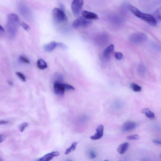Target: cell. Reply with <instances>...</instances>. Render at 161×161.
Segmentation results:
<instances>
[{
  "instance_id": "cell-2",
  "label": "cell",
  "mask_w": 161,
  "mask_h": 161,
  "mask_svg": "<svg viewBox=\"0 0 161 161\" xmlns=\"http://www.w3.org/2000/svg\"><path fill=\"white\" fill-rule=\"evenodd\" d=\"M130 10L133 15L148 23L150 25L155 26L157 24L156 19L151 15L147 14L140 12L135 7L132 5H129V6Z\"/></svg>"
},
{
  "instance_id": "cell-12",
  "label": "cell",
  "mask_w": 161,
  "mask_h": 161,
  "mask_svg": "<svg viewBox=\"0 0 161 161\" xmlns=\"http://www.w3.org/2000/svg\"><path fill=\"white\" fill-rule=\"evenodd\" d=\"M58 43L55 41H52L47 43L43 46V50L46 52H51L53 51L56 47L58 46Z\"/></svg>"
},
{
  "instance_id": "cell-20",
  "label": "cell",
  "mask_w": 161,
  "mask_h": 161,
  "mask_svg": "<svg viewBox=\"0 0 161 161\" xmlns=\"http://www.w3.org/2000/svg\"><path fill=\"white\" fill-rule=\"evenodd\" d=\"M155 16L157 19L161 21V7L156 9L155 12Z\"/></svg>"
},
{
  "instance_id": "cell-15",
  "label": "cell",
  "mask_w": 161,
  "mask_h": 161,
  "mask_svg": "<svg viewBox=\"0 0 161 161\" xmlns=\"http://www.w3.org/2000/svg\"><path fill=\"white\" fill-rule=\"evenodd\" d=\"M37 66L39 69L43 70L48 67V65L46 62L43 60L40 59L37 61Z\"/></svg>"
},
{
  "instance_id": "cell-36",
  "label": "cell",
  "mask_w": 161,
  "mask_h": 161,
  "mask_svg": "<svg viewBox=\"0 0 161 161\" xmlns=\"http://www.w3.org/2000/svg\"><path fill=\"white\" fill-rule=\"evenodd\" d=\"M0 161H2V159H1V160H0Z\"/></svg>"
},
{
  "instance_id": "cell-24",
  "label": "cell",
  "mask_w": 161,
  "mask_h": 161,
  "mask_svg": "<svg viewBox=\"0 0 161 161\" xmlns=\"http://www.w3.org/2000/svg\"><path fill=\"white\" fill-rule=\"evenodd\" d=\"M20 24V25L23 28H24V30H25L28 31H29L30 30V27L29 26L28 24H26V23L24 22H21Z\"/></svg>"
},
{
  "instance_id": "cell-34",
  "label": "cell",
  "mask_w": 161,
  "mask_h": 161,
  "mask_svg": "<svg viewBox=\"0 0 161 161\" xmlns=\"http://www.w3.org/2000/svg\"><path fill=\"white\" fill-rule=\"evenodd\" d=\"M104 161H109L108 160H107V159H106V160H105Z\"/></svg>"
},
{
  "instance_id": "cell-33",
  "label": "cell",
  "mask_w": 161,
  "mask_h": 161,
  "mask_svg": "<svg viewBox=\"0 0 161 161\" xmlns=\"http://www.w3.org/2000/svg\"><path fill=\"white\" fill-rule=\"evenodd\" d=\"M141 161H151L148 160V159H142Z\"/></svg>"
},
{
  "instance_id": "cell-19",
  "label": "cell",
  "mask_w": 161,
  "mask_h": 161,
  "mask_svg": "<svg viewBox=\"0 0 161 161\" xmlns=\"http://www.w3.org/2000/svg\"><path fill=\"white\" fill-rule=\"evenodd\" d=\"M146 68L145 66L142 64H140L138 67V71L139 74L142 76L144 75L146 72Z\"/></svg>"
},
{
  "instance_id": "cell-29",
  "label": "cell",
  "mask_w": 161,
  "mask_h": 161,
  "mask_svg": "<svg viewBox=\"0 0 161 161\" xmlns=\"http://www.w3.org/2000/svg\"><path fill=\"white\" fill-rule=\"evenodd\" d=\"M6 136L5 134H2L0 135V143H2L6 138Z\"/></svg>"
},
{
  "instance_id": "cell-4",
  "label": "cell",
  "mask_w": 161,
  "mask_h": 161,
  "mask_svg": "<svg viewBox=\"0 0 161 161\" xmlns=\"http://www.w3.org/2000/svg\"><path fill=\"white\" fill-rule=\"evenodd\" d=\"M129 39L131 42L134 44H139L145 42L148 37L145 34L137 32L131 35Z\"/></svg>"
},
{
  "instance_id": "cell-28",
  "label": "cell",
  "mask_w": 161,
  "mask_h": 161,
  "mask_svg": "<svg viewBox=\"0 0 161 161\" xmlns=\"http://www.w3.org/2000/svg\"><path fill=\"white\" fill-rule=\"evenodd\" d=\"M89 156L90 159H94L96 157V154L93 151H90L89 153Z\"/></svg>"
},
{
  "instance_id": "cell-10",
  "label": "cell",
  "mask_w": 161,
  "mask_h": 161,
  "mask_svg": "<svg viewBox=\"0 0 161 161\" xmlns=\"http://www.w3.org/2000/svg\"><path fill=\"white\" fill-rule=\"evenodd\" d=\"M54 93L56 95H63L64 94L65 89L63 84L55 81L54 85Z\"/></svg>"
},
{
  "instance_id": "cell-31",
  "label": "cell",
  "mask_w": 161,
  "mask_h": 161,
  "mask_svg": "<svg viewBox=\"0 0 161 161\" xmlns=\"http://www.w3.org/2000/svg\"><path fill=\"white\" fill-rule=\"evenodd\" d=\"M152 141L153 143H155V144L161 145V141H160L157 140H153Z\"/></svg>"
},
{
  "instance_id": "cell-32",
  "label": "cell",
  "mask_w": 161,
  "mask_h": 161,
  "mask_svg": "<svg viewBox=\"0 0 161 161\" xmlns=\"http://www.w3.org/2000/svg\"><path fill=\"white\" fill-rule=\"evenodd\" d=\"M0 29H1V31H2V32H4V31H5L3 28H2V27L1 26V25L0 26Z\"/></svg>"
},
{
  "instance_id": "cell-9",
  "label": "cell",
  "mask_w": 161,
  "mask_h": 161,
  "mask_svg": "<svg viewBox=\"0 0 161 161\" xmlns=\"http://www.w3.org/2000/svg\"><path fill=\"white\" fill-rule=\"evenodd\" d=\"M104 127L103 125H100L97 128L96 133L93 135L91 136L90 138L91 140H99L103 135Z\"/></svg>"
},
{
  "instance_id": "cell-30",
  "label": "cell",
  "mask_w": 161,
  "mask_h": 161,
  "mask_svg": "<svg viewBox=\"0 0 161 161\" xmlns=\"http://www.w3.org/2000/svg\"><path fill=\"white\" fill-rule=\"evenodd\" d=\"M9 121H6L1 120L0 121V124L5 125L9 123Z\"/></svg>"
},
{
  "instance_id": "cell-8",
  "label": "cell",
  "mask_w": 161,
  "mask_h": 161,
  "mask_svg": "<svg viewBox=\"0 0 161 161\" xmlns=\"http://www.w3.org/2000/svg\"><path fill=\"white\" fill-rule=\"evenodd\" d=\"M59 152L58 151H53L50 153L47 154L35 161H50L55 157L59 156Z\"/></svg>"
},
{
  "instance_id": "cell-11",
  "label": "cell",
  "mask_w": 161,
  "mask_h": 161,
  "mask_svg": "<svg viewBox=\"0 0 161 161\" xmlns=\"http://www.w3.org/2000/svg\"><path fill=\"white\" fill-rule=\"evenodd\" d=\"M114 45L111 44L105 49L103 53V58L105 60H107L110 58L112 52L114 50Z\"/></svg>"
},
{
  "instance_id": "cell-22",
  "label": "cell",
  "mask_w": 161,
  "mask_h": 161,
  "mask_svg": "<svg viewBox=\"0 0 161 161\" xmlns=\"http://www.w3.org/2000/svg\"><path fill=\"white\" fill-rule=\"evenodd\" d=\"M28 124L27 122L23 123L20 125L19 129L20 132H24L25 129L28 127Z\"/></svg>"
},
{
  "instance_id": "cell-1",
  "label": "cell",
  "mask_w": 161,
  "mask_h": 161,
  "mask_svg": "<svg viewBox=\"0 0 161 161\" xmlns=\"http://www.w3.org/2000/svg\"><path fill=\"white\" fill-rule=\"evenodd\" d=\"M20 24L18 16L15 14L8 15L7 19L6 28L9 37L13 39L16 36Z\"/></svg>"
},
{
  "instance_id": "cell-14",
  "label": "cell",
  "mask_w": 161,
  "mask_h": 161,
  "mask_svg": "<svg viewBox=\"0 0 161 161\" xmlns=\"http://www.w3.org/2000/svg\"><path fill=\"white\" fill-rule=\"evenodd\" d=\"M129 144L125 142L121 144L117 148V151L119 153L122 155L125 153L129 147Z\"/></svg>"
},
{
  "instance_id": "cell-6",
  "label": "cell",
  "mask_w": 161,
  "mask_h": 161,
  "mask_svg": "<svg viewBox=\"0 0 161 161\" xmlns=\"http://www.w3.org/2000/svg\"><path fill=\"white\" fill-rule=\"evenodd\" d=\"M91 20L86 18L83 16H80L74 21L72 25L75 28L80 27H87L91 24Z\"/></svg>"
},
{
  "instance_id": "cell-17",
  "label": "cell",
  "mask_w": 161,
  "mask_h": 161,
  "mask_svg": "<svg viewBox=\"0 0 161 161\" xmlns=\"http://www.w3.org/2000/svg\"><path fill=\"white\" fill-rule=\"evenodd\" d=\"M77 144V142H73L72 143L71 146L66 150L65 153V154L66 155H67L68 154L70 153V152H72V151H74L76 149Z\"/></svg>"
},
{
  "instance_id": "cell-38",
  "label": "cell",
  "mask_w": 161,
  "mask_h": 161,
  "mask_svg": "<svg viewBox=\"0 0 161 161\" xmlns=\"http://www.w3.org/2000/svg\"></svg>"
},
{
  "instance_id": "cell-3",
  "label": "cell",
  "mask_w": 161,
  "mask_h": 161,
  "mask_svg": "<svg viewBox=\"0 0 161 161\" xmlns=\"http://www.w3.org/2000/svg\"><path fill=\"white\" fill-rule=\"evenodd\" d=\"M52 15L53 19L58 24L66 22L68 21L67 16L63 9L54 8L52 11Z\"/></svg>"
},
{
  "instance_id": "cell-23",
  "label": "cell",
  "mask_w": 161,
  "mask_h": 161,
  "mask_svg": "<svg viewBox=\"0 0 161 161\" xmlns=\"http://www.w3.org/2000/svg\"><path fill=\"white\" fill-rule=\"evenodd\" d=\"M114 56L116 59L119 60H120L122 58L123 55L122 53L119 52H118L115 53V54H114Z\"/></svg>"
},
{
  "instance_id": "cell-25",
  "label": "cell",
  "mask_w": 161,
  "mask_h": 161,
  "mask_svg": "<svg viewBox=\"0 0 161 161\" xmlns=\"http://www.w3.org/2000/svg\"><path fill=\"white\" fill-rule=\"evenodd\" d=\"M16 74L23 81L25 82L26 81V79L25 76L22 73L19 72H17L16 73Z\"/></svg>"
},
{
  "instance_id": "cell-5",
  "label": "cell",
  "mask_w": 161,
  "mask_h": 161,
  "mask_svg": "<svg viewBox=\"0 0 161 161\" xmlns=\"http://www.w3.org/2000/svg\"><path fill=\"white\" fill-rule=\"evenodd\" d=\"M84 1L83 0H75L72 2L71 9L74 15L77 16L81 12Z\"/></svg>"
},
{
  "instance_id": "cell-37",
  "label": "cell",
  "mask_w": 161,
  "mask_h": 161,
  "mask_svg": "<svg viewBox=\"0 0 161 161\" xmlns=\"http://www.w3.org/2000/svg\"><path fill=\"white\" fill-rule=\"evenodd\" d=\"M160 158L161 159V154L160 155Z\"/></svg>"
},
{
  "instance_id": "cell-18",
  "label": "cell",
  "mask_w": 161,
  "mask_h": 161,
  "mask_svg": "<svg viewBox=\"0 0 161 161\" xmlns=\"http://www.w3.org/2000/svg\"><path fill=\"white\" fill-rule=\"evenodd\" d=\"M130 87L134 91L136 92H140L142 90L141 86L134 83H132L130 85Z\"/></svg>"
},
{
  "instance_id": "cell-27",
  "label": "cell",
  "mask_w": 161,
  "mask_h": 161,
  "mask_svg": "<svg viewBox=\"0 0 161 161\" xmlns=\"http://www.w3.org/2000/svg\"><path fill=\"white\" fill-rule=\"evenodd\" d=\"M65 90H74L75 88L74 87L70 85L65 83V84H63Z\"/></svg>"
},
{
  "instance_id": "cell-13",
  "label": "cell",
  "mask_w": 161,
  "mask_h": 161,
  "mask_svg": "<svg viewBox=\"0 0 161 161\" xmlns=\"http://www.w3.org/2000/svg\"><path fill=\"white\" fill-rule=\"evenodd\" d=\"M82 14L83 17L89 20L97 19L99 18L97 15L93 12L83 11L82 12Z\"/></svg>"
},
{
  "instance_id": "cell-26",
  "label": "cell",
  "mask_w": 161,
  "mask_h": 161,
  "mask_svg": "<svg viewBox=\"0 0 161 161\" xmlns=\"http://www.w3.org/2000/svg\"><path fill=\"white\" fill-rule=\"evenodd\" d=\"M19 59L22 62H24L25 63L29 64L30 62L29 60L23 56L20 55L19 57Z\"/></svg>"
},
{
  "instance_id": "cell-7",
  "label": "cell",
  "mask_w": 161,
  "mask_h": 161,
  "mask_svg": "<svg viewBox=\"0 0 161 161\" xmlns=\"http://www.w3.org/2000/svg\"><path fill=\"white\" fill-rule=\"evenodd\" d=\"M137 124L133 121H129L124 123L121 128L123 132H128L133 130L136 128Z\"/></svg>"
},
{
  "instance_id": "cell-21",
  "label": "cell",
  "mask_w": 161,
  "mask_h": 161,
  "mask_svg": "<svg viewBox=\"0 0 161 161\" xmlns=\"http://www.w3.org/2000/svg\"><path fill=\"white\" fill-rule=\"evenodd\" d=\"M140 138V136L137 134L129 135L126 137V139L129 140H137Z\"/></svg>"
},
{
  "instance_id": "cell-16",
  "label": "cell",
  "mask_w": 161,
  "mask_h": 161,
  "mask_svg": "<svg viewBox=\"0 0 161 161\" xmlns=\"http://www.w3.org/2000/svg\"><path fill=\"white\" fill-rule=\"evenodd\" d=\"M141 112L143 114H145L146 116L150 118H154L155 117V114L153 112L148 108H145L142 110Z\"/></svg>"
},
{
  "instance_id": "cell-35",
  "label": "cell",
  "mask_w": 161,
  "mask_h": 161,
  "mask_svg": "<svg viewBox=\"0 0 161 161\" xmlns=\"http://www.w3.org/2000/svg\"><path fill=\"white\" fill-rule=\"evenodd\" d=\"M67 161H72V160H68Z\"/></svg>"
}]
</instances>
